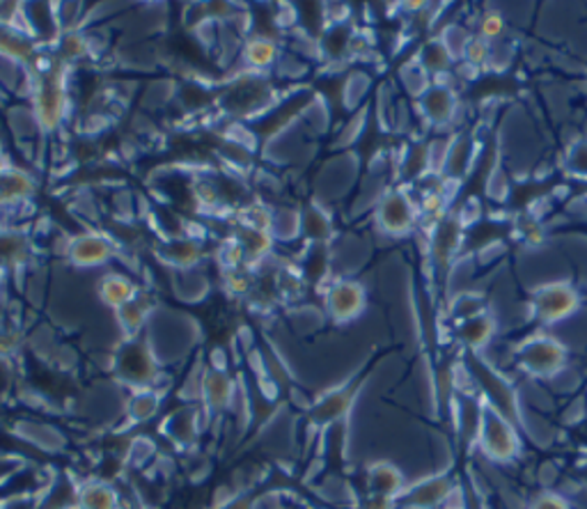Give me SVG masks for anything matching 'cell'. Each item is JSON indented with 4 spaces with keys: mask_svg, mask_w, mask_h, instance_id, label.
I'll return each instance as SVG.
<instances>
[{
    "mask_svg": "<svg viewBox=\"0 0 587 509\" xmlns=\"http://www.w3.org/2000/svg\"><path fill=\"white\" fill-rule=\"evenodd\" d=\"M456 62V58L452 55V51L447 49V44L441 38H434L430 42L422 44V49L415 55V64L420 67L422 72L430 81H441V77L445 72H450V67Z\"/></svg>",
    "mask_w": 587,
    "mask_h": 509,
    "instance_id": "obj_17",
    "label": "cell"
},
{
    "mask_svg": "<svg viewBox=\"0 0 587 509\" xmlns=\"http://www.w3.org/2000/svg\"><path fill=\"white\" fill-rule=\"evenodd\" d=\"M203 395L205 401L212 406V409H225L227 404L233 399V379L225 375L223 369H212L207 371V377L203 381Z\"/></svg>",
    "mask_w": 587,
    "mask_h": 509,
    "instance_id": "obj_24",
    "label": "cell"
},
{
    "mask_svg": "<svg viewBox=\"0 0 587 509\" xmlns=\"http://www.w3.org/2000/svg\"><path fill=\"white\" fill-rule=\"evenodd\" d=\"M301 232H306L310 240L321 244V240H326V236L331 234V218L321 210L310 207L306 214H301Z\"/></svg>",
    "mask_w": 587,
    "mask_h": 509,
    "instance_id": "obj_29",
    "label": "cell"
},
{
    "mask_svg": "<svg viewBox=\"0 0 587 509\" xmlns=\"http://www.w3.org/2000/svg\"><path fill=\"white\" fill-rule=\"evenodd\" d=\"M462 60H466L471 67H475V70L477 67H484L488 60H492V44L480 40V38H473L471 44L466 47Z\"/></svg>",
    "mask_w": 587,
    "mask_h": 509,
    "instance_id": "obj_33",
    "label": "cell"
},
{
    "mask_svg": "<svg viewBox=\"0 0 587 509\" xmlns=\"http://www.w3.org/2000/svg\"><path fill=\"white\" fill-rule=\"evenodd\" d=\"M443 509H464V507H460V505H447V507H443Z\"/></svg>",
    "mask_w": 587,
    "mask_h": 509,
    "instance_id": "obj_35",
    "label": "cell"
},
{
    "mask_svg": "<svg viewBox=\"0 0 587 509\" xmlns=\"http://www.w3.org/2000/svg\"><path fill=\"white\" fill-rule=\"evenodd\" d=\"M475 448L494 464H509L521 457L524 450V438H521V427L507 420L503 414H498L492 406L484 404L480 431Z\"/></svg>",
    "mask_w": 587,
    "mask_h": 509,
    "instance_id": "obj_3",
    "label": "cell"
},
{
    "mask_svg": "<svg viewBox=\"0 0 587 509\" xmlns=\"http://www.w3.org/2000/svg\"><path fill=\"white\" fill-rule=\"evenodd\" d=\"M8 167H10V163H8V156H6L3 147H0V173H6Z\"/></svg>",
    "mask_w": 587,
    "mask_h": 509,
    "instance_id": "obj_34",
    "label": "cell"
},
{
    "mask_svg": "<svg viewBox=\"0 0 587 509\" xmlns=\"http://www.w3.org/2000/svg\"><path fill=\"white\" fill-rule=\"evenodd\" d=\"M583 296L576 285L569 281H553L533 289L531 313L533 319L542 326H553L569 319L580 311Z\"/></svg>",
    "mask_w": 587,
    "mask_h": 509,
    "instance_id": "obj_4",
    "label": "cell"
},
{
    "mask_svg": "<svg viewBox=\"0 0 587 509\" xmlns=\"http://www.w3.org/2000/svg\"><path fill=\"white\" fill-rule=\"evenodd\" d=\"M79 509H120V493L102 480L87 482L79 489Z\"/></svg>",
    "mask_w": 587,
    "mask_h": 509,
    "instance_id": "obj_22",
    "label": "cell"
},
{
    "mask_svg": "<svg viewBox=\"0 0 587 509\" xmlns=\"http://www.w3.org/2000/svg\"><path fill=\"white\" fill-rule=\"evenodd\" d=\"M526 509H574V505H571V500H569L567 496H563L560 491H550V489H546V491H537V493L531 498V502H528Z\"/></svg>",
    "mask_w": 587,
    "mask_h": 509,
    "instance_id": "obj_32",
    "label": "cell"
},
{
    "mask_svg": "<svg viewBox=\"0 0 587 509\" xmlns=\"http://www.w3.org/2000/svg\"><path fill=\"white\" fill-rule=\"evenodd\" d=\"M496 333H498L496 317L488 311L454 324L456 343L462 345V352L466 354H482L488 345L494 343Z\"/></svg>",
    "mask_w": 587,
    "mask_h": 509,
    "instance_id": "obj_11",
    "label": "cell"
},
{
    "mask_svg": "<svg viewBox=\"0 0 587 509\" xmlns=\"http://www.w3.org/2000/svg\"><path fill=\"white\" fill-rule=\"evenodd\" d=\"M484 311H488L484 298L480 294H473V292H464L450 303V315H452L454 324L462 322V319H468L473 315H480Z\"/></svg>",
    "mask_w": 587,
    "mask_h": 509,
    "instance_id": "obj_28",
    "label": "cell"
},
{
    "mask_svg": "<svg viewBox=\"0 0 587 509\" xmlns=\"http://www.w3.org/2000/svg\"><path fill=\"white\" fill-rule=\"evenodd\" d=\"M374 218L383 234L404 236L415 230L422 214H420V205L409 191L390 189L379 197Z\"/></svg>",
    "mask_w": 587,
    "mask_h": 509,
    "instance_id": "obj_7",
    "label": "cell"
},
{
    "mask_svg": "<svg viewBox=\"0 0 587 509\" xmlns=\"http://www.w3.org/2000/svg\"><path fill=\"white\" fill-rule=\"evenodd\" d=\"M158 409V395L152 390H138L128 404V411H132L134 420H150Z\"/></svg>",
    "mask_w": 587,
    "mask_h": 509,
    "instance_id": "obj_31",
    "label": "cell"
},
{
    "mask_svg": "<svg viewBox=\"0 0 587 509\" xmlns=\"http://www.w3.org/2000/svg\"><path fill=\"white\" fill-rule=\"evenodd\" d=\"M404 487H406L404 472L395 464L377 461L368 468V496L398 500Z\"/></svg>",
    "mask_w": 587,
    "mask_h": 509,
    "instance_id": "obj_15",
    "label": "cell"
},
{
    "mask_svg": "<svg viewBox=\"0 0 587 509\" xmlns=\"http://www.w3.org/2000/svg\"><path fill=\"white\" fill-rule=\"evenodd\" d=\"M76 509H79V507H76Z\"/></svg>",
    "mask_w": 587,
    "mask_h": 509,
    "instance_id": "obj_37",
    "label": "cell"
},
{
    "mask_svg": "<svg viewBox=\"0 0 587 509\" xmlns=\"http://www.w3.org/2000/svg\"><path fill=\"white\" fill-rule=\"evenodd\" d=\"M418 111L434 129H445L460 113V94L445 81H432L418 96Z\"/></svg>",
    "mask_w": 587,
    "mask_h": 509,
    "instance_id": "obj_9",
    "label": "cell"
},
{
    "mask_svg": "<svg viewBox=\"0 0 587 509\" xmlns=\"http://www.w3.org/2000/svg\"><path fill=\"white\" fill-rule=\"evenodd\" d=\"M363 379L361 377H356L351 379L349 384L340 386V388H333L331 393H326L317 404H315V409H312V420L317 425H333L338 420H342L349 409H351V404L358 395V388H361Z\"/></svg>",
    "mask_w": 587,
    "mask_h": 509,
    "instance_id": "obj_14",
    "label": "cell"
},
{
    "mask_svg": "<svg viewBox=\"0 0 587 509\" xmlns=\"http://www.w3.org/2000/svg\"><path fill=\"white\" fill-rule=\"evenodd\" d=\"M462 367L471 381V388L482 397V401L521 427V404L514 384L505 375H501L482 354L462 352Z\"/></svg>",
    "mask_w": 587,
    "mask_h": 509,
    "instance_id": "obj_1",
    "label": "cell"
},
{
    "mask_svg": "<svg viewBox=\"0 0 587 509\" xmlns=\"http://www.w3.org/2000/svg\"><path fill=\"white\" fill-rule=\"evenodd\" d=\"M0 276H3V274H0Z\"/></svg>",
    "mask_w": 587,
    "mask_h": 509,
    "instance_id": "obj_36",
    "label": "cell"
},
{
    "mask_svg": "<svg viewBox=\"0 0 587 509\" xmlns=\"http://www.w3.org/2000/svg\"><path fill=\"white\" fill-rule=\"evenodd\" d=\"M464 240V218L462 214H445L434 223L432 232V257L436 266H447L452 257L460 253Z\"/></svg>",
    "mask_w": 587,
    "mask_h": 509,
    "instance_id": "obj_13",
    "label": "cell"
},
{
    "mask_svg": "<svg viewBox=\"0 0 587 509\" xmlns=\"http://www.w3.org/2000/svg\"><path fill=\"white\" fill-rule=\"evenodd\" d=\"M0 55H6L8 60L12 58L17 62H30L32 55H35V47H32L25 30L0 23Z\"/></svg>",
    "mask_w": 587,
    "mask_h": 509,
    "instance_id": "obj_21",
    "label": "cell"
},
{
    "mask_svg": "<svg viewBox=\"0 0 587 509\" xmlns=\"http://www.w3.org/2000/svg\"><path fill=\"white\" fill-rule=\"evenodd\" d=\"M505 30H507V23H505V19H503L501 12H484L480 17L475 38H480V40H484L488 44H494V42L503 40Z\"/></svg>",
    "mask_w": 587,
    "mask_h": 509,
    "instance_id": "obj_30",
    "label": "cell"
},
{
    "mask_svg": "<svg viewBox=\"0 0 587 509\" xmlns=\"http://www.w3.org/2000/svg\"><path fill=\"white\" fill-rule=\"evenodd\" d=\"M62 67H49L42 70V79L35 88V115L42 129L53 131L68 115V85H64Z\"/></svg>",
    "mask_w": 587,
    "mask_h": 509,
    "instance_id": "obj_8",
    "label": "cell"
},
{
    "mask_svg": "<svg viewBox=\"0 0 587 509\" xmlns=\"http://www.w3.org/2000/svg\"><path fill=\"white\" fill-rule=\"evenodd\" d=\"M514 360L531 379H553L567 369L569 349L556 335L535 333L516 347Z\"/></svg>",
    "mask_w": 587,
    "mask_h": 509,
    "instance_id": "obj_2",
    "label": "cell"
},
{
    "mask_svg": "<svg viewBox=\"0 0 587 509\" xmlns=\"http://www.w3.org/2000/svg\"><path fill=\"white\" fill-rule=\"evenodd\" d=\"M563 170L567 177L587 182V135H580V139L567 145L563 156Z\"/></svg>",
    "mask_w": 587,
    "mask_h": 509,
    "instance_id": "obj_27",
    "label": "cell"
},
{
    "mask_svg": "<svg viewBox=\"0 0 587 509\" xmlns=\"http://www.w3.org/2000/svg\"><path fill=\"white\" fill-rule=\"evenodd\" d=\"M161 257L171 262L173 266L188 268L203 257V246L195 240H190V236L188 240H184V236H175V240H171L166 246L161 248Z\"/></svg>",
    "mask_w": 587,
    "mask_h": 509,
    "instance_id": "obj_23",
    "label": "cell"
},
{
    "mask_svg": "<svg viewBox=\"0 0 587 509\" xmlns=\"http://www.w3.org/2000/svg\"><path fill=\"white\" fill-rule=\"evenodd\" d=\"M473 161H475V141L460 133V135H454L452 143L445 147L441 173L450 177L452 182H460L462 177L468 175Z\"/></svg>",
    "mask_w": 587,
    "mask_h": 509,
    "instance_id": "obj_16",
    "label": "cell"
},
{
    "mask_svg": "<svg viewBox=\"0 0 587 509\" xmlns=\"http://www.w3.org/2000/svg\"><path fill=\"white\" fill-rule=\"evenodd\" d=\"M278 58V49L271 40L267 38H253L244 47V60L253 72H262L267 67H271Z\"/></svg>",
    "mask_w": 587,
    "mask_h": 509,
    "instance_id": "obj_26",
    "label": "cell"
},
{
    "mask_svg": "<svg viewBox=\"0 0 587 509\" xmlns=\"http://www.w3.org/2000/svg\"><path fill=\"white\" fill-rule=\"evenodd\" d=\"M326 313L331 315L338 324H349L363 315L368 305L365 287L356 281H336L329 289H326Z\"/></svg>",
    "mask_w": 587,
    "mask_h": 509,
    "instance_id": "obj_10",
    "label": "cell"
},
{
    "mask_svg": "<svg viewBox=\"0 0 587 509\" xmlns=\"http://www.w3.org/2000/svg\"><path fill=\"white\" fill-rule=\"evenodd\" d=\"M115 377L136 390H150L158 379V363L141 335L126 337L115 358Z\"/></svg>",
    "mask_w": 587,
    "mask_h": 509,
    "instance_id": "obj_5",
    "label": "cell"
},
{
    "mask_svg": "<svg viewBox=\"0 0 587 509\" xmlns=\"http://www.w3.org/2000/svg\"><path fill=\"white\" fill-rule=\"evenodd\" d=\"M460 493V482L452 472H434L406 485L395 500V509H443Z\"/></svg>",
    "mask_w": 587,
    "mask_h": 509,
    "instance_id": "obj_6",
    "label": "cell"
},
{
    "mask_svg": "<svg viewBox=\"0 0 587 509\" xmlns=\"http://www.w3.org/2000/svg\"><path fill=\"white\" fill-rule=\"evenodd\" d=\"M30 240L19 230H0V274L3 271H19L30 259Z\"/></svg>",
    "mask_w": 587,
    "mask_h": 509,
    "instance_id": "obj_18",
    "label": "cell"
},
{
    "mask_svg": "<svg viewBox=\"0 0 587 509\" xmlns=\"http://www.w3.org/2000/svg\"><path fill=\"white\" fill-rule=\"evenodd\" d=\"M64 255L70 257L72 264L92 268L102 266L111 257H115V246L104 234H79L70 242V246L64 248Z\"/></svg>",
    "mask_w": 587,
    "mask_h": 509,
    "instance_id": "obj_12",
    "label": "cell"
},
{
    "mask_svg": "<svg viewBox=\"0 0 587 509\" xmlns=\"http://www.w3.org/2000/svg\"><path fill=\"white\" fill-rule=\"evenodd\" d=\"M150 311H152V303L147 301V296H136L134 301H128L124 308L117 311V319H120V326L124 328L126 337L138 335Z\"/></svg>",
    "mask_w": 587,
    "mask_h": 509,
    "instance_id": "obj_25",
    "label": "cell"
},
{
    "mask_svg": "<svg viewBox=\"0 0 587 509\" xmlns=\"http://www.w3.org/2000/svg\"><path fill=\"white\" fill-rule=\"evenodd\" d=\"M138 296V287L122 274H106L100 283V298L113 311L124 308L128 301Z\"/></svg>",
    "mask_w": 587,
    "mask_h": 509,
    "instance_id": "obj_20",
    "label": "cell"
},
{
    "mask_svg": "<svg viewBox=\"0 0 587 509\" xmlns=\"http://www.w3.org/2000/svg\"><path fill=\"white\" fill-rule=\"evenodd\" d=\"M32 191H35V182L23 170L8 167L6 173H0V205L14 207L21 202L30 200Z\"/></svg>",
    "mask_w": 587,
    "mask_h": 509,
    "instance_id": "obj_19",
    "label": "cell"
}]
</instances>
